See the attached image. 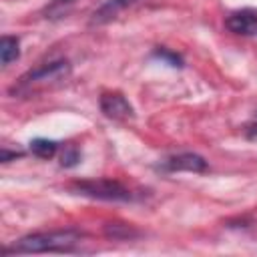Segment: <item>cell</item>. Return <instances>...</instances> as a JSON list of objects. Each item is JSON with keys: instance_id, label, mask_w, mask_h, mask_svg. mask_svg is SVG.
Instances as JSON below:
<instances>
[{"instance_id": "ba28073f", "label": "cell", "mask_w": 257, "mask_h": 257, "mask_svg": "<svg viewBox=\"0 0 257 257\" xmlns=\"http://www.w3.org/2000/svg\"><path fill=\"white\" fill-rule=\"evenodd\" d=\"M18 56H20V42H18V38L16 36H10V34H4L2 40H0V58H2V64L8 66Z\"/></svg>"}, {"instance_id": "8fae6325", "label": "cell", "mask_w": 257, "mask_h": 257, "mask_svg": "<svg viewBox=\"0 0 257 257\" xmlns=\"http://www.w3.org/2000/svg\"><path fill=\"white\" fill-rule=\"evenodd\" d=\"M74 0H52V4L44 10L46 12V18H58V16H64L68 12V8L72 6Z\"/></svg>"}, {"instance_id": "9c48e42d", "label": "cell", "mask_w": 257, "mask_h": 257, "mask_svg": "<svg viewBox=\"0 0 257 257\" xmlns=\"http://www.w3.org/2000/svg\"><path fill=\"white\" fill-rule=\"evenodd\" d=\"M104 235L108 239H118V241H124V239H133L139 235V231L133 227V225H124V223H108L104 225Z\"/></svg>"}, {"instance_id": "277c9868", "label": "cell", "mask_w": 257, "mask_h": 257, "mask_svg": "<svg viewBox=\"0 0 257 257\" xmlns=\"http://www.w3.org/2000/svg\"><path fill=\"white\" fill-rule=\"evenodd\" d=\"M159 171L163 173H205L209 169L207 161L197 155V153H179V155H171L167 159H163L157 165Z\"/></svg>"}, {"instance_id": "30bf717a", "label": "cell", "mask_w": 257, "mask_h": 257, "mask_svg": "<svg viewBox=\"0 0 257 257\" xmlns=\"http://www.w3.org/2000/svg\"><path fill=\"white\" fill-rule=\"evenodd\" d=\"M30 151H32V155H36L38 159H50V157L56 155L58 143L48 141V139H34V141L30 143Z\"/></svg>"}, {"instance_id": "8992f818", "label": "cell", "mask_w": 257, "mask_h": 257, "mask_svg": "<svg viewBox=\"0 0 257 257\" xmlns=\"http://www.w3.org/2000/svg\"><path fill=\"white\" fill-rule=\"evenodd\" d=\"M225 26L239 36H255L257 34V12L251 8H243L231 12L225 20Z\"/></svg>"}, {"instance_id": "5b68a950", "label": "cell", "mask_w": 257, "mask_h": 257, "mask_svg": "<svg viewBox=\"0 0 257 257\" xmlns=\"http://www.w3.org/2000/svg\"><path fill=\"white\" fill-rule=\"evenodd\" d=\"M100 110L106 118H112V120H128L135 116L133 104L120 92H102L100 94Z\"/></svg>"}, {"instance_id": "5bb4252c", "label": "cell", "mask_w": 257, "mask_h": 257, "mask_svg": "<svg viewBox=\"0 0 257 257\" xmlns=\"http://www.w3.org/2000/svg\"><path fill=\"white\" fill-rule=\"evenodd\" d=\"M18 157H22V153H16V151L10 153L8 149H2V153H0V161H2V163H8L10 159H18Z\"/></svg>"}, {"instance_id": "4fadbf2b", "label": "cell", "mask_w": 257, "mask_h": 257, "mask_svg": "<svg viewBox=\"0 0 257 257\" xmlns=\"http://www.w3.org/2000/svg\"><path fill=\"white\" fill-rule=\"evenodd\" d=\"M78 161H80V153H78V149L72 147V145L66 147L64 153H62V157H60V165H62V167H74Z\"/></svg>"}, {"instance_id": "52a82bcc", "label": "cell", "mask_w": 257, "mask_h": 257, "mask_svg": "<svg viewBox=\"0 0 257 257\" xmlns=\"http://www.w3.org/2000/svg\"><path fill=\"white\" fill-rule=\"evenodd\" d=\"M139 0H108V2H104L98 10H94V14H92V18H90V24H106V22H110L112 18H116L124 8H128V6H133V4H137Z\"/></svg>"}, {"instance_id": "7c38bea8", "label": "cell", "mask_w": 257, "mask_h": 257, "mask_svg": "<svg viewBox=\"0 0 257 257\" xmlns=\"http://www.w3.org/2000/svg\"><path fill=\"white\" fill-rule=\"evenodd\" d=\"M153 56H157V58L165 60V62H167V64H171V66H183L181 56H179V54H175V52H171V50H167V48H157V50L153 52Z\"/></svg>"}, {"instance_id": "3957f363", "label": "cell", "mask_w": 257, "mask_h": 257, "mask_svg": "<svg viewBox=\"0 0 257 257\" xmlns=\"http://www.w3.org/2000/svg\"><path fill=\"white\" fill-rule=\"evenodd\" d=\"M70 72V64L66 60H56V62H48V64H42L30 72H26L18 84H14L12 92H30L32 88L36 86H44V84H50V82H58V80H64Z\"/></svg>"}, {"instance_id": "6da1fadb", "label": "cell", "mask_w": 257, "mask_h": 257, "mask_svg": "<svg viewBox=\"0 0 257 257\" xmlns=\"http://www.w3.org/2000/svg\"><path fill=\"white\" fill-rule=\"evenodd\" d=\"M82 239V233L76 229H60V231H42L24 235L12 245H6L2 249L4 255L12 253H46V251H58L66 253L72 251Z\"/></svg>"}, {"instance_id": "7a4b0ae2", "label": "cell", "mask_w": 257, "mask_h": 257, "mask_svg": "<svg viewBox=\"0 0 257 257\" xmlns=\"http://www.w3.org/2000/svg\"><path fill=\"white\" fill-rule=\"evenodd\" d=\"M74 195L96 199V201H114V203H126L133 201V193L118 181L112 179H84L74 181L68 187Z\"/></svg>"}]
</instances>
